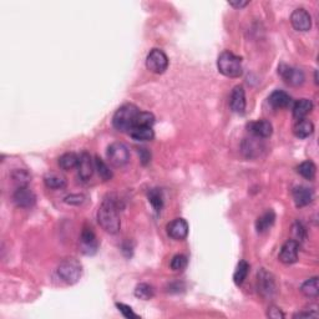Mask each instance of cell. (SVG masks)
I'll use <instances>...</instances> for the list:
<instances>
[{"label": "cell", "instance_id": "cell-1", "mask_svg": "<svg viewBox=\"0 0 319 319\" xmlns=\"http://www.w3.org/2000/svg\"><path fill=\"white\" fill-rule=\"evenodd\" d=\"M97 222L103 231L116 235L120 231L121 220L119 207L113 197H106L97 209Z\"/></svg>", "mask_w": 319, "mask_h": 319}, {"label": "cell", "instance_id": "cell-2", "mask_svg": "<svg viewBox=\"0 0 319 319\" xmlns=\"http://www.w3.org/2000/svg\"><path fill=\"white\" fill-rule=\"evenodd\" d=\"M139 113V109L132 103H126V105L121 106L120 109H118L113 118L114 128L121 132H130L135 128Z\"/></svg>", "mask_w": 319, "mask_h": 319}, {"label": "cell", "instance_id": "cell-3", "mask_svg": "<svg viewBox=\"0 0 319 319\" xmlns=\"http://www.w3.org/2000/svg\"><path fill=\"white\" fill-rule=\"evenodd\" d=\"M217 69L227 77H240L242 75V59L231 51L226 50L217 59Z\"/></svg>", "mask_w": 319, "mask_h": 319}, {"label": "cell", "instance_id": "cell-4", "mask_svg": "<svg viewBox=\"0 0 319 319\" xmlns=\"http://www.w3.org/2000/svg\"><path fill=\"white\" fill-rule=\"evenodd\" d=\"M58 274L61 279L67 284H75L79 282L82 274V267L77 259L66 258L59 264Z\"/></svg>", "mask_w": 319, "mask_h": 319}, {"label": "cell", "instance_id": "cell-5", "mask_svg": "<svg viewBox=\"0 0 319 319\" xmlns=\"http://www.w3.org/2000/svg\"><path fill=\"white\" fill-rule=\"evenodd\" d=\"M106 156L111 165L116 166V167H123L129 162L130 151L128 146L123 142H114L108 147Z\"/></svg>", "mask_w": 319, "mask_h": 319}, {"label": "cell", "instance_id": "cell-6", "mask_svg": "<svg viewBox=\"0 0 319 319\" xmlns=\"http://www.w3.org/2000/svg\"><path fill=\"white\" fill-rule=\"evenodd\" d=\"M146 67L154 74H163L168 67V58L160 49H152L146 58Z\"/></svg>", "mask_w": 319, "mask_h": 319}, {"label": "cell", "instance_id": "cell-7", "mask_svg": "<svg viewBox=\"0 0 319 319\" xmlns=\"http://www.w3.org/2000/svg\"><path fill=\"white\" fill-rule=\"evenodd\" d=\"M278 74L281 75L282 79L290 86H299L304 82L305 76L304 72L297 67L288 66L286 64H281L278 67Z\"/></svg>", "mask_w": 319, "mask_h": 319}, {"label": "cell", "instance_id": "cell-8", "mask_svg": "<svg viewBox=\"0 0 319 319\" xmlns=\"http://www.w3.org/2000/svg\"><path fill=\"white\" fill-rule=\"evenodd\" d=\"M257 287L263 297H272L276 292V282L273 276L264 268H262L257 274Z\"/></svg>", "mask_w": 319, "mask_h": 319}, {"label": "cell", "instance_id": "cell-9", "mask_svg": "<svg viewBox=\"0 0 319 319\" xmlns=\"http://www.w3.org/2000/svg\"><path fill=\"white\" fill-rule=\"evenodd\" d=\"M97 240L91 227H84L80 236V250L84 255L92 256L97 251Z\"/></svg>", "mask_w": 319, "mask_h": 319}, {"label": "cell", "instance_id": "cell-10", "mask_svg": "<svg viewBox=\"0 0 319 319\" xmlns=\"http://www.w3.org/2000/svg\"><path fill=\"white\" fill-rule=\"evenodd\" d=\"M290 23H292V27L298 32H308L312 28V17L307 10L299 8L292 13Z\"/></svg>", "mask_w": 319, "mask_h": 319}, {"label": "cell", "instance_id": "cell-11", "mask_svg": "<svg viewBox=\"0 0 319 319\" xmlns=\"http://www.w3.org/2000/svg\"><path fill=\"white\" fill-rule=\"evenodd\" d=\"M13 201L20 208H30L35 204L36 196L28 186L25 187H18L13 194Z\"/></svg>", "mask_w": 319, "mask_h": 319}, {"label": "cell", "instance_id": "cell-12", "mask_svg": "<svg viewBox=\"0 0 319 319\" xmlns=\"http://www.w3.org/2000/svg\"><path fill=\"white\" fill-rule=\"evenodd\" d=\"M298 252H299V243L295 240H288L281 248V252L278 255V259L284 264L295 263L298 259Z\"/></svg>", "mask_w": 319, "mask_h": 319}, {"label": "cell", "instance_id": "cell-13", "mask_svg": "<svg viewBox=\"0 0 319 319\" xmlns=\"http://www.w3.org/2000/svg\"><path fill=\"white\" fill-rule=\"evenodd\" d=\"M166 230H167V235L172 240L183 241L188 235V224L183 219H175L167 225Z\"/></svg>", "mask_w": 319, "mask_h": 319}, {"label": "cell", "instance_id": "cell-14", "mask_svg": "<svg viewBox=\"0 0 319 319\" xmlns=\"http://www.w3.org/2000/svg\"><path fill=\"white\" fill-rule=\"evenodd\" d=\"M95 171V162L87 152H82L79 156V163H77V172L79 177L82 181H89L92 177Z\"/></svg>", "mask_w": 319, "mask_h": 319}, {"label": "cell", "instance_id": "cell-15", "mask_svg": "<svg viewBox=\"0 0 319 319\" xmlns=\"http://www.w3.org/2000/svg\"><path fill=\"white\" fill-rule=\"evenodd\" d=\"M231 110L236 114H243L246 110V92L243 86L237 85L233 87L230 97Z\"/></svg>", "mask_w": 319, "mask_h": 319}, {"label": "cell", "instance_id": "cell-16", "mask_svg": "<svg viewBox=\"0 0 319 319\" xmlns=\"http://www.w3.org/2000/svg\"><path fill=\"white\" fill-rule=\"evenodd\" d=\"M247 129L253 136L258 137V139H268V137H271L272 132H273L272 124L267 120L252 121V123L248 124Z\"/></svg>", "mask_w": 319, "mask_h": 319}, {"label": "cell", "instance_id": "cell-17", "mask_svg": "<svg viewBox=\"0 0 319 319\" xmlns=\"http://www.w3.org/2000/svg\"><path fill=\"white\" fill-rule=\"evenodd\" d=\"M293 199L297 207H304L312 203L313 198H314V193L310 188L305 187V186H297L293 188Z\"/></svg>", "mask_w": 319, "mask_h": 319}, {"label": "cell", "instance_id": "cell-18", "mask_svg": "<svg viewBox=\"0 0 319 319\" xmlns=\"http://www.w3.org/2000/svg\"><path fill=\"white\" fill-rule=\"evenodd\" d=\"M313 102L309 98H300L293 106V118L297 120H302L312 111Z\"/></svg>", "mask_w": 319, "mask_h": 319}, {"label": "cell", "instance_id": "cell-19", "mask_svg": "<svg viewBox=\"0 0 319 319\" xmlns=\"http://www.w3.org/2000/svg\"><path fill=\"white\" fill-rule=\"evenodd\" d=\"M276 221V214H274L272 209L264 212L261 217H258V220L256 221V230L258 233H264L272 227Z\"/></svg>", "mask_w": 319, "mask_h": 319}, {"label": "cell", "instance_id": "cell-20", "mask_svg": "<svg viewBox=\"0 0 319 319\" xmlns=\"http://www.w3.org/2000/svg\"><path fill=\"white\" fill-rule=\"evenodd\" d=\"M268 102L274 109H284L290 103V96L281 90H276L268 97Z\"/></svg>", "mask_w": 319, "mask_h": 319}, {"label": "cell", "instance_id": "cell-21", "mask_svg": "<svg viewBox=\"0 0 319 319\" xmlns=\"http://www.w3.org/2000/svg\"><path fill=\"white\" fill-rule=\"evenodd\" d=\"M129 134L136 141H151L155 137L154 130L152 128H147V126H135Z\"/></svg>", "mask_w": 319, "mask_h": 319}, {"label": "cell", "instance_id": "cell-22", "mask_svg": "<svg viewBox=\"0 0 319 319\" xmlns=\"http://www.w3.org/2000/svg\"><path fill=\"white\" fill-rule=\"evenodd\" d=\"M313 131H314V126L309 120H305V119L298 120V123L294 125V129H293L294 135L299 139H307L313 134Z\"/></svg>", "mask_w": 319, "mask_h": 319}, {"label": "cell", "instance_id": "cell-23", "mask_svg": "<svg viewBox=\"0 0 319 319\" xmlns=\"http://www.w3.org/2000/svg\"><path fill=\"white\" fill-rule=\"evenodd\" d=\"M300 292L303 295L308 298H315L319 294V279L318 277H313V278L307 279L304 283L300 287Z\"/></svg>", "mask_w": 319, "mask_h": 319}, {"label": "cell", "instance_id": "cell-24", "mask_svg": "<svg viewBox=\"0 0 319 319\" xmlns=\"http://www.w3.org/2000/svg\"><path fill=\"white\" fill-rule=\"evenodd\" d=\"M77 163H79V156L74 152H66L59 157V166L64 171L74 170L75 167H77Z\"/></svg>", "mask_w": 319, "mask_h": 319}, {"label": "cell", "instance_id": "cell-25", "mask_svg": "<svg viewBox=\"0 0 319 319\" xmlns=\"http://www.w3.org/2000/svg\"><path fill=\"white\" fill-rule=\"evenodd\" d=\"M248 272H250V264L246 261H241L240 263L237 264V267H236L235 274H233V281H235L236 286L243 284V282L247 278Z\"/></svg>", "mask_w": 319, "mask_h": 319}, {"label": "cell", "instance_id": "cell-26", "mask_svg": "<svg viewBox=\"0 0 319 319\" xmlns=\"http://www.w3.org/2000/svg\"><path fill=\"white\" fill-rule=\"evenodd\" d=\"M297 172L307 180H313L317 172V167L312 161H304L297 167Z\"/></svg>", "mask_w": 319, "mask_h": 319}, {"label": "cell", "instance_id": "cell-27", "mask_svg": "<svg viewBox=\"0 0 319 319\" xmlns=\"http://www.w3.org/2000/svg\"><path fill=\"white\" fill-rule=\"evenodd\" d=\"M149 202L151 203V206L154 207L155 211L160 212L163 207V193L160 188H152L149 191Z\"/></svg>", "mask_w": 319, "mask_h": 319}, {"label": "cell", "instance_id": "cell-28", "mask_svg": "<svg viewBox=\"0 0 319 319\" xmlns=\"http://www.w3.org/2000/svg\"><path fill=\"white\" fill-rule=\"evenodd\" d=\"M135 295L142 300H149L155 295V290L150 284L140 283L135 288Z\"/></svg>", "mask_w": 319, "mask_h": 319}, {"label": "cell", "instance_id": "cell-29", "mask_svg": "<svg viewBox=\"0 0 319 319\" xmlns=\"http://www.w3.org/2000/svg\"><path fill=\"white\" fill-rule=\"evenodd\" d=\"M44 182H45L46 187L51 188V190H61V188H64L65 186H66V182H65L64 178L60 177V176L55 175V173H51V175L45 176Z\"/></svg>", "mask_w": 319, "mask_h": 319}, {"label": "cell", "instance_id": "cell-30", "mask_svg": "<svg viewBox=\"0 0 319 319\" xmlns=\"http://www.w3.org/2000/svg\"><path fill=\"white\" fill-rule=\"evenodd\" d=\"M94 162H95V170H97L98 176H100L103 181H109L113 178V172H111L109 166L106 165V163L103 162L100 157H95Z\"/></svg>", "mask_w": 319, "mask_h": 319}, {"label": "cell", "instance_id": "cell-31", "mask_svg": "<svg viewBox=\"0 0 319 319\" xmlns=\"http://www.w3.org/2000/svg\"><path fill=\"white\" fill-rule=\"evenodd\" d=\"M12 177L13 181L18 185V187H25V186L29 185L32 176H30L29 172L25 170H15L14 172L12 173Z\"/></svg>", "mask_w": 319, "mask_h": 319}, {"label": "cell", "instance_id": "cell-32", "mask_svg": "<svg viewBox=\"0 0 319 319\" xmlns=\"http://www.w3.org/2000/svg\"><path fill=\"white\" fill-rule=\"evenodd\" d=\"M155 124V116L151 113H146V111H140L137 114L136 123L135 126H147V128H152Z\"/></svg>", "mask_w": 319, "mask_h": 319}, {"label": "cell", "instance_id": "cell-33", "mask_svg": "<svg viewBox=\"0 0 319 319\" xmlns=\"http://www.w3.org/2000/svg\"><path fill=\"white\" fill-rule=\"evenodd\" d=\"M187 257L183 255H176L171 261L170 266L173 271H183L187 267Z\"/></svg>", "mask_w": 319, "mask_h": 319}, {"label": "cell", "instance_id": "cell-34", "mask_svg": "<svg viewBox=\"0 0 319 319\" xmlns=\"http://www.w3.org/2000/svg\"><path fill=\"white\" fill-rule=\"evenodd\" d=\"M116 307H118V309L120 310V313L125 318H128V319L139 318V315H137L136 313H134V310L131 309V307H129V305L124 304V303H116Z\"/></svg>", "mask_w": 319, "mask_h": 319}, {"label": "cell", "instance_id": "cell-35", "mask_svg": "<svg viewBox=\"0 0 319 319\" xmlns=\"http://www.w3.org/2000/svg\"><path fill=\"white\" fill-rule=\"evenodd\" d=\"M267 315H268L271 319H283L284 314L281 310V308L276 307V305H271L268 308V312H267Z\"/></svg>", "mask_w": 319, "mask_h": 319}, {"label": "cell", "instance_id": "cell-36", "mask_svg": "<svg viewBox=\"0 0 319 319\" xmlns=\"http://www.w3.org/2000/svg\"><path fill=\"white\" fill-rule=\"evenodd\" d=\"M85 201V196L82 194H70L65 197V202L69 204H81Z\"/></svg>", "mask_w": 319, "mask_h": 319}, {"label": "cell", "instance_id": "cell-37", "mask_svg": "<svg viewBox=\"0 0 319 319\" xmlns=\"http://www.w3.org/2000/svg\"><path fill=\"white\" fill-rule=\"evenodd\" d=\"M293 232H294V235L297 236V238L299 241H303L305 238V231H304V227H303L300 224H295L294 226H293Z\"/></svg>", "mask_w": 319, "mask_h": 319}, {"label": "cell", "instance_id": "cell-38", "mask_svg": "<svg viewBox=\"0 0 319 319\" xmlns=\"http://www.w3.org/2000/svg\"><path fill=\"white\" fill-rule=\"evenodd\" d=\"M318 312L317 310H305V312H299L294 314V318H317Z\"/></svg>", "mask_w": 319, "mask_h": 319}, {"label": "cell", "instance_id": "cell-39", "mask_svg": "<svg viewBox=\"0 0 319 319\" xmlns=\"http://www.w3.org/2000/svg\"><path fill=\"white\" fill-rule=\"evenodd\" d=\"M228 4H230L231 7L236 8V9H241V8L247 7V5L250 4V2H241V0H235V2H230Z\"/></svg>", "mask_w": 319, "mask_h": 319}, {"label": "cell", "instance_id": "cell-40", "mask_svg": "<svg viewBox=\"0 0 319 319\" xmlns=\"http://www.w3.org/2000/svg\"><path fill=\"white\" fill-rule=\"evenodd\" d=\"M140 155H141V160L144 165H146V163L150 161V159H151V155H150L145 149L140 150Z\"/></svg>", "mask_w": 319, "mask_h": 319}]
</instances>
